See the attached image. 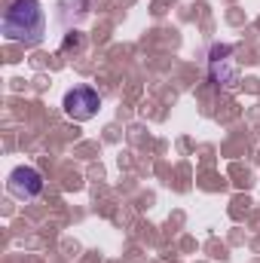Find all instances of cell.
<instances>
[{"label":"cell","mask_w":260,"mask_h":263,"mask_svg":"<svg viewBox=\"0 0 260 263\" xmlns=\"http://www.w3.org/2000/svg\"><path fill=\"white\" fill-rule=\"evenodd\" d=\"M46 34V9L40 0H12L3 12V37L9 43L37 46Z\"/></svg>","instance_id":"cell-1"},{"label":"cell","mask_w":260,"mask_h":263,"mask_svg":"<svg viewBox=\"0 0 260 263\" xmlns=\"http://www.w3.org/2000/svg\"><path fill=\"white\" fill-rule=\"evenodd\" d=\"M62 107H65V114L70 117V120L86 123V120H92V117L98 114V107H101V95H98L92 86H73V89H67L65 92Z\"/></svg>","instance_id":"cell-2"},{"label":"cell","mask_w":260,"mask_h":263,"mask_svg":"<svg viewBox=\"0 0 260 263\" xmlns=\"http://www.w3.org/2000/svg\"><path fill=\"white\" fill-rule=\"evenodd\" d=\"M230 52H233V46H211L208 70H211V80H214L217 86L236 89V86H239V67L233 65V59H227Z\"/></svg>","instance_id":"cell-3"},{"label":"cell","mask_w":260,"mask_h":263,"mask_svg":"<svg viewBox=\"0 0 260 263\" xmlns=\"http://www.w3.org/2000/svg\"><path fill=\"white\" fill-rule=\"evenodd\" d=\"M6 187L15 199H34L43 193V175L34 165H18V168H12Z\"/></svg>","instance_id":"cell-4"}]
</instances>
